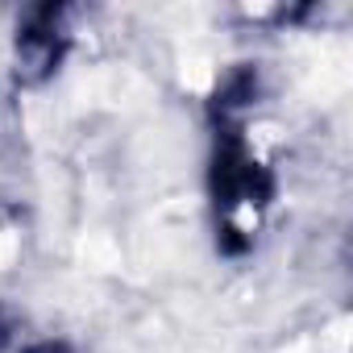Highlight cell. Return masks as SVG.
<instances>
[{"label": "cell", "mask_w": 353, "mask_h": 353, "mask_svg": "<svg viewBox=\"0 0 353 353\" xmlns=\"http://www.w3.org/2000/svg\"><path fill=\"white\" fill-rule=\"evenodd\" d=\"M212 208L221 254H245L254 245V225L274 200V174L254 154L241 117L212 112Z\"/></svg>", "instance_id": "obj_1"}, {"label": "cell", "mask_w": 353, "mask_h": 353, "mask_svg": "<svg viewBox=\"0 0 353 353\" xmlns=\"http://www.w3.org/2000/svg\"><path fill=\"white\" fill-rule=\"evenodd\" d=\"M67 46H71L67 9H59V5L30 9L26 21L17 26V79L21 83H46L59 71Z\"/></svg>", "instance_id": "obj_2"}, {"label": "cell", "mask_w": 353, "mask_h": 353, "mask_svg": "<svg viewBox=\"0 0 353 353\" xmlns=\"http://www.w3.org/2000/svg\"><path fill=\"white\" fill-rule=\"evenodd\" d=\"M21 353H75L67 341H38V345H26Z\"/></svg>", "instance_id": "obj_3"}, {"label": "cell", "mask_w": 353, "mask_h": 353, "mask_svg": "<svg viewBox=\"0 0 353 353\" xmlns=\"http://www.w3.org/2000/svg\"><path fill=\"white\" fill-rule=\"evenodd\" d=\"M13 332H17V328H13V316H9L5 307H0V353H5V349L13 345Z\"/></svg>", "instance_id": "obj_4"}]
</instances>
